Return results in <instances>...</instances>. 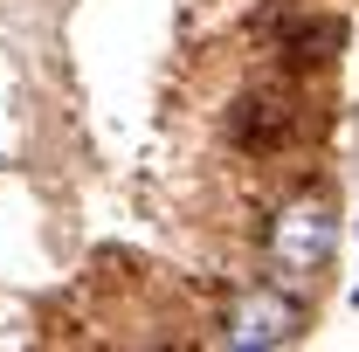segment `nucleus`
<instances>
[{
  "instance_id": "f257e3e1",
  "label": "nucleus",
  "mask_w": 359,
  "mask_h": 352,
  "mask_svg": "<svg viewBox=\"0 0 359 352\" xmlns=\"http://www.w3.org/2000/svg\"><path fill=\"white\" fill-rule=\"evenodd\" d=\"M263 249L290 283H318L332 269V256H339V208H332V194H318V187L283 194L269 228H263Z\"/></svg>"
},
{
  "instance_id": "39448f33",
  "label": "nucleus",
  "mask_w": 359,
  "mask_h": 352,
  "mask_svg": "<svg viewBox=\"0 0 359 352\" xmlns=\"http://www.w3.org/2000/svg\"><path fill=\"white\" fill-rule=\"evenodd\" d=\"M353 304H359V283H353Z\"/></svg>"
},
{
  "instance_id": "f03ea898",
  "label": "nucleus",
  "mask_w": 359,
  "mask_h": 352,
  "mask_svg": "<svg viewBox=\"0 0 359 352\" xmlns=\"http://www.w3.org/2000/svg\"><path fill=\"white\" fill-rule=\"evenodd\" d=\"M297 125H304V104H297L290 69H283V83L242 90L235 111H228V138H235L249 159H276V152H290V145H297Z\"/></svg>"
},
{
  "instance_id": "7ed1b4c3",
  "label": "nucleus",
  "mask_w": 359,
  "mask_h": 352,
  "mask_svg": "<svg viewBox=\"0 0 359 352\" xmlns=\"http://www.w3.org/2000/svg\"><path fill=\"white\" fill-rule=\"evenodd\" d=\"M304 325H311V311H304V297H290L283 283H256V290H242L222 311L228 346H290V339H304Z\"/></svg>"
},
{
  "instance_id": "20e7f679",
  "label": "nucleus",
  "mask_w": 359,
  "mask_h": 352,
  "mask_svg": "<svg viewBox=\"0 0 359 352\" xmlns=\"http://www.w3.org/2000/svg\"><path fill=\"white\" fill-rule=\"evenodd\" d=\"M339 48H346V21H339V14H283L276 62H283L290 76H304V69H325Z\"/></svg>"
}]
</instances>
